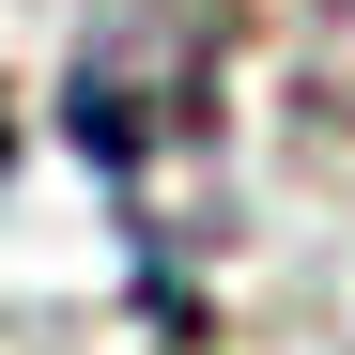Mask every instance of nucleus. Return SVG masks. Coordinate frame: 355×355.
I'll return each instance as SVG.
<instances>
[{"mask_svg":"<svg viewBox=\"0 0 355 355\" xmlns=\"http://www.w3.org/2000/svg\"><path fill=\"white\" fill-rule=\"evenodd\" d=\"M216 46H232V0H93V31L62 62V139L108 186H155L216 124Z\"/></svg>","mask_w":355,"mask_h":355,"instance_id":"f257e3e1","label":"nucleus"},{"mask_svg":"<svg viewBox=\"0 0 355 355\" xmlns=\"http://www.w3.org/2000/svg\"><path fill=\"white\" fill-rule=\"evenodd\" d=\"M309 93L355 124V0H324V16H309Z\"/></svg>","mask_w":355,"mask_h":355,"instance_id":"f03ea898","label":"nucleus"}]
</instances>
